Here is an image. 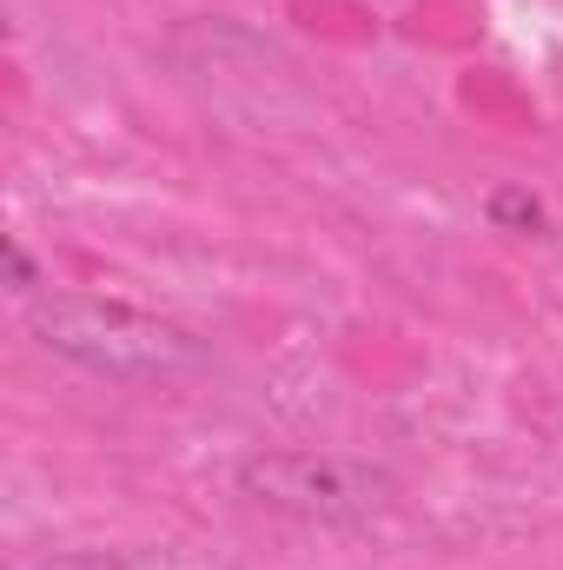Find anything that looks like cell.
Instances as JSON below:
<instances>
[{
	"label": "cell",
	"mask_w": 563,
	"mask_h": 570,
	"mask_svg": "<svg viewBox=\"0 0 563 570\" xmlns=\"http://www.w3.org/2000/svg\"><path fill=\"white\" fill-rule=\"evenodd\" d=\"M27 338L40 352H53L73 372L113 379V385H172L213 365V345L127 298H100V292H40L27 298Z\"/></svg>",
	"instance_id": "1"
},
{
	"label": "cell",
	"mask_w": 563,
	"mask_h": 570,
	"mask_svg": "<svg viewBox=\"0 0 563 570\" xmlns=\"http://www.w3.org/2000/svg\"><path fill=\"white\" fill-rule=\"evenodd\" d=\"M233 491L253 511L345 531V524H372L378 511L398 504V471L352 458V451H246L233 464Z\"/></svg>",
	"instance_id": "2"
},
{
	"label": "cell",
	"mask_w": 563,
	"mask_h": 570,
	"mask_svg": "<svg viewBox=\"0 0 563 570\" xmlns=\"http://www.w3.org/2000/svg\"><path fill=\"white\" fill-rule=\"evenodd\" d=\"M484 219H491L497 233H511V239H551V206H544L531 186H517V179L491 186V199H484Z\"/></svg>",
	"instance_id": "3"
},
{
	"label": "cell",
	"mask_w": 563,
	"mask_h": 570,
	"mask_svg": "<svg viewBox=\"0 0 563 570\" xmlns=\"http://www.w3.org/2000/svg\"><path fill=\"white\" fill-rule=\"evenodd\" d=\"M0 266H7V292L40 298V266H33V253H27L20 239H0Z\"/></svg>",
	"instance_id": "4"
},
{
	"label": "cell",
	"mask_w": 563,
	"mask_h": 570,
	"mask_svg": "<svg viewBox=\"0 0 563 570\" xmlns=\"http://www.w3.org/2000/svg\"><path fill=\"white\" fill-rule=\"evenodd\" d=\"M33 570H134L120 551H60V558H40Z\"/></svg>",
	"instance_id": "5"
}]
</instances>
